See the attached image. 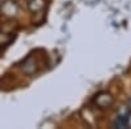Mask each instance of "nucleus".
<instances>
[{"instance_id": "obj_1", "label": "nucleus", "mask_w": 131, "mask_h": 129, "mask_svg": "<svg viewBox=\"0 0 131 129\" xmlns=\"http://www.w3.org/2000/svg\"><path fill=\"white\" fill-rule=\"evenodd\" d=\"M0 10L2 13L7 17L13 18L17 13H18V5L16 2H12V0H7V2L0 4Z\"/></svg>"}, {"instance_id": "obj_2", "label": "nucleus", "mask_w": 131, "mask_h": 129, "mask_svg": "<svg viewBox=\"0 0 131 129\" xmlns=\"http://www.w3.org/2000/svg\"><path fill=\"white\" fill-rule=\"evenodd\" d=\"M113 102H114L113 96L106 91L97 94L96 98H94V103L97 104V107H100V108H107V107H110L113 104Z\"/></svg>"}, {"instance_id": "obj_3", "label": "nucleus", "mask_w": 131, "mask_h": 129, "mask_svg": "<svg viewBox=\"0 0 131 129\" xmlns=\"http://www.w3.org/2000/svg\"><path fill=\"white\" fill-rule=\"evenodd\" d=\"M45 4H46L45 0H30V2H28L29 10H30V12H33V13L41 12V10L45 8Z\"/></svg>"}, {"instance_id": "obj_4", "label": "nucleus", "mask_w": 131, "mask_h": 129, "mask_svg": "<svg viewBox=\"0 0 131 129\" xmlns=\"http://www.w3.org/2000/svg\"><path fill=\"white\" fill-rule=\"evenodd\" d=\"M23 70H24L26 74L34 73V72L37 70V64H36V61L33 60L31 58H28L26 61L24 63V65H23Z\"/></svg>"}, {"instance_id": "obj_5", "label": "nucleus", "mask_w": 131, "mask_h": 129, "mask_svg": "<svg viewBox=\"0 0 131 129\" xmlns=\"http://www.w3.org/2000/svg\"><path fill=\"white\" fill-rule=\"evenodd\" d=\"M12 37H10L9 34L4 33V31H0V47H3V46H7L9 45L10 42H12Z\"/></svg>"}, {"instance_id": "obj_6", "label": "nucleus", "mask_w": 131, "mask_h": 129, "mask_svg": "<svg viewBox=\"0 0 131 129\" xmlns=\"http://www.w3.org/2000/svg\"><path fill=\"white\" fill-rule=\"evenodd\" d=\"M114 125L118 126V128H125V126H127V117H125V116H118L117 120L114 121Z\"/></svg>"}, {"instance_id": "obj_7", "label": "nucleus", "mask_w": 131, "mask_h": 129, "mask_svg": "<svg viewBox=\"0 0 131 129\" xmlns=\"http://www.w3.org/2000/svg\"><path fill=\"white\" fill-rule=\"evenodd\" d=\"M127 126H130V128H131V113L127 116Z\"/></svg>"}, {"instance_id": "obj_8", "label": "nucleus", "mask_w": 131, "mask_h": 129, "mask_svg": "<svg viewBox=\"0 0 131 129\" xmlns=\"http://www.w3.org/2000/svg\"><path fill=\"white\" fill-rule=\"evenodd\" d=\"M0 4H2V0H0Z\"/></svg>"}, {"instance_id": "obj_9", "label": "nucleus", "mask_w": 131, "mask_h": 129, "mask_svg": "<svg viewBox=\"0 0 131 129\" xmlns=\"http://www.w3.org/2000/svg\"><path fill=\"white\" fill-rule=\"evenodd\" d=\"M26 2H30V0H26Z\"/></svg>"}]
</instances>
